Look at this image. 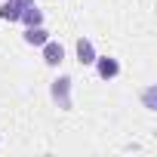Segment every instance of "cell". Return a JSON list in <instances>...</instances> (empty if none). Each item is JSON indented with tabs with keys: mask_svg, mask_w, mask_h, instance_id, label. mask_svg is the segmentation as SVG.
I'll list each match as a JSON object with an SVG mask.
<instances>
[{
	"mask_svg": "<svg viewBox=\"0 0 157 157\" xmlns=\"http://www.w3.org/2000/svg\"><path fill=\"white\" fill-rule=\"evenodd\" d=\"M43 62H46L49 68L62 65V62H65V46L56 43V40H46V43H43Z\"/></svg>",
	"mask_w": 157,
	"mask_h": 157,
	"instance_id": "277c9868",
	"label": "cell"
},
{
	"mask_svg": "<svg viewBox=\"0 0 157 157\" xmlns=\"http://www.w3.org/2000/svg\"><path fill=\"white\" fill-rule=\"evenodd\" d=\"M31 3H34V0H6V3L0 6V19H3V22H19L22 10L31 6Z\"/></svg>",
	"mask_w": 157,
	"mask_h": 157,
	"instance_id": "3957f363",
	"label": "cell"
},
{
	"mask_svg": "<svg viewBox=\"0 0 157 157\" xmlns=\"http://www.w3.org/2000/svg\"><path fill=\"white\" fill-rule=\"evenodd\" d=\"M145 105H148V108H154V90H148V93H145Z\"/></svg>",
	"mask_w": 157,
	"mask_h": 157,
	"instance_id": "ba28073f",
	"label": "cell"
},
{
	"mask_svg": "<svg viewBox=\"0 0 157 157\" xmlns=\"http://www.w3.org/2000/svg\"><path fill=\"white\" fill-rule=\"evenodd\" d=\"M19 22H25V28H34V25H43V13L31 3V6H25L22 10V16H19Z\"/></svg>",
	"mask_w": 157,
	"mask_h": 157,
	"instance_id": "52a82bcc",
	"label": "cell"
},
{
	"mask_svg": "<svg viewBox=\"0 0 157 157\" xmlns=\"http://www.w3.org/2000/svg\"><path fill=\"white\" fill-rule=\"evenodd\" d=\"M96 71H99V77L102 80H114V77L120 74V62L117 59H111V56H96Z\"/></svg>",
	"mask_w": 157,
	"mask_h": 157,
	"instance_id": "6da1fadb",
	"label": "cell"
},
{
	"mask_svg": "<svg viewBox=\"0 0 157 157\" xmlns=\"http://www.w3.org/2000/svg\"><path fill=\"white\" fill-rule=\"evenodd\" d=\"M49 40V31L43 25H34V28H25V43L28 46H43Z\"/></svg>",
	"mask_w": 157,
	"mask_h": 157,
	"instance_id": "8992f818",
	"label": "cell"
},
{
	"mask_svg": "<svg viewBox=\"0 0 157 157\" xmlns=\"http://www.w3.org/2000/svg\"><path fill=\"white\" fill-rule=\"evenodd\" d=\"M52 99L59 102V108H71V77H59L52 80Z\"/></svg>",
	"mask_w": 157,
	"mask_h": 157,
	"instance_id": "7a4b0ae2",
	"label": "cell"
},
{
	"mask_svg": "<svg viewBox=\"0 0 157 157\" xmlns=\"http://www.w3.org/2000/svg\"><path fill=\"white\" fill-rule=\"evenodd\" d=\"M74 49H77V62H80V65H93L96 62V46H93L90 37H80Z\"/></svg>",
	"mask_w": 157,
	"mask_h": 157,
	"instance_id": "5b68a950",
	"label": "cell"
}]
</instances>
